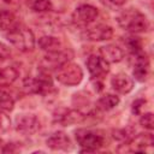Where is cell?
Segmentation results:
<instances>
[{
	"instance_id": "1",
	"label": "cell",
	"mask_w": 154,
	"mask_h": 154,
	"mask_svg": "<svg viewBox=\"0 0 154 154\" xmlns=\"http://www.w3.org/2000/svg\"><path fill=\"white\" fill-rule=\"evenodd\" d=\"M117 22L120 28L131 32V34H140L146 32L149 30V20L147 17L137 8L130 7L125 8L119 12L117 16Z\"/></svg>"
},
{
	"instance_id": "2",
	"label": "cell",
	"mask_w": 154,
	"mask_h": 154,
	"mask_svg": "<svg viewBox=\"0 0 154 154\" xmlns=\"http://www.w3.org/2000/svg\"><path fill=\"white\" fill-rule=\"evenodd\" d=\"M6 37L13 47H16L18 51L24 52V53L31 52L36 43L34 32L30 29L18 25V24L13 29L7 31Z\"/></svg>"
},
{
	"instance_id": "3",
	"label": "cell",
	"mask_w": 154,
	"mask_h": 154,
	"mask_svg": "<svg viewBox=\"0 0 154 154\" xmlns=\"http://www.w3.org/2000/svg\"><path fill=\"white\" fill-rule=\"evenodd\" d=\"M55 79L67 87L78 85L83 79V70L78 64L67 61L55 70Z\"/></svg>"
},
{
	"instance_id": "4",
	"label": "cell",
	"mask_w": 154,
	"mask_h": 154,
	"mask_svg": "<svg viewBox=\"0 0 154 154\" xmlns=\"http://www.w3.org/2000/svg\"><path fill=\"white\" fill-rule=\"evenodd\" d=\"M75 138L79 147H82L81 153L84 152H96L103 146L105 138L99 132L90 129H78L75 131Z\"/></svg>"
},
{
	"instance_id": "5",
	"label": "cell",
	"mask_w": 154,
	"mask_h": 154,
	"mask_svg": "<svg viewBox=\"0 0 154 154\" xmlns=\"http://www.w3.org/2000/svg\"><path fill=\"white\" fill-rule=\"evenodd\" d=\"M24 89L26 90V93L46 95L49 94V91L53 89V83L51 77L48 76V72L41 70L38 76L26 77L24 79Z\"/></svg>"
},
{
	"instance_id": "6",
	"label": "cell",
	"mask_w": 154,
	"mask_h": 154,
	"mask_svg": "<svg viewBox=\"0 0 154 154\" xmlns=\"http://www.w3.org/2000/svg\"><path fill=\"white\" fill-rule=\"evenodd\" d=\"M70 52L65 51V49H59L55 52H48L46 53V55L42 58L40 65H41V70L45 71H51V70H57L58 67H60L63 64L70 61Z\"/></svg>"
},
{
	"instance_id": "7",
	"label": "cell",
	"mask_w": 154,
	"mask_h": 154,
	"mask_svg": "<svg viewBox=\"0 0 154 154\" xmlns=\"http://www.w3.org/2000/svg\"><path fill=\"white\" fill-rule=\"evenodd\" d=\"M14 129L22 135H32L40 129V122L35 114L22 113L14 119Z\"/></svg>"
},
{
	"instance_id": "8",
	"label": "cell",
	"mask_w": 154,
	"mask_h": 154,
	"mask_svg": "<svg viewBox=\"0 0 154 154\" xmlns=\"http://www.w3.org/2000/svg\"><path fill=\"white\" fill-rule=\"evenodd\" d=\"M129 150L135 153H152L154 146V138L152 132H142L131 137L126 142Z\"/></svg>"
},
{
	"instance_id": "9",
	"label": "cell",
	"mask_w": 154,
	"mask_h": 154,
	"mask_svg": "<svg viewBox=\"0 0 154 154\" xmlns=\"http://www.w3.org/2000/svg\"><path fill=\"white\" fill-rule=\"evenodd\" d=\"M87 67L91 79H99V81H102V78L109 71V64L101 55H95V54L88 58Z\"/></svg>"
},
{
	"instance_id": "10",
	"label": "cell",
	"mask_w": 154,
	"mask_h": 154,
	"mask_svg": "<svg viewBox=\"0 0 154 154\" xmlns=\"http://www.w3.org/2000/svg\"><path fill=\"white\" fill-rule=\"evenodd\" d=\"M99 14V11L96 7L83 4L76 7V10L72 13V22L77 25H88L93 23Z\"/></svg>"
},
{
	"instance_id": "11",
	"label": "cell",
	"mask_w": 154,
	"mask_h": 154,
	"mask_svg": "<svg viewBox=\"0 0 154 154\" xmlns=\"http://www.w3.org/2000/svg\"><path fill=\"white\" fill-rule=\"evenodd\" d=\"M84 36L89 41H107L113 36V29L107 24H95L90 28H87L84 31Z\"/></svg>"
},
{
	"instance_id": "12",
	"label": "cell",
	"mask_w": 154,
	"mask_h": 154,
	"mask_svg": "<svg viewBox=\"0 0 154 154\" xmlns=\"http://www.w3.org/2000/svg\"><path fill=\"white\" fill-rule=\"evenodd\" d=\"M132 75L138 82H144L149 75V60L143 52L135 54V64Z\"/></svg>"
},
{
	"instance_id": "13",
	"label": "cell",
	"mask_w": 154,
	"mask_h": 154,
	"mask_svg": "<svg viewBox=\"0 0 154 154\" xmlns=\"http://www.w3.org/2000/svg\"><path fill=\"white\" fill-rule=\"evenodd\" d=\"M46 144L52 150H70L72 148L70 137L63 131H57L52 134L46 140Z\"/></svg>"
},
{
	"instance_id": "14",
	"label": "cell",
	"mask_w": 154,
	"mask_h": 154,
	"mask_svg": "<svg viewBox=\"0 0 154 154\" xmlns=\"http://www.w3.org/2000/svg\"><path fill=\"white\" fill-rule=\"evenodd\" d=\"M111 87L118 94H128L134 88V79L124 72H119L112 76Z\"/></svg>"
},
{
	"instance_id": "15",
	"label": "cell",
	"mask_w": 154,
	"mask_h": 154,
	"mask_svg": "<svg viewBox=\"0 0 154 154\" xmlns=\"http://www.w3.org/2000/svg\"><path fill=\"white\" fill-rule=\"evenodd\" d=\"M100 54L108 64L119 63L124 58V51L116 45H106L100 47Z\"/></svg>"
},
{
	"instance_id": "16",
	"label": "cell",
	"mask_w": 154,
	"mask_h": 154,
	"mask_svg": "<svg viewBox=\"0 0 154 154\" xmlns=\"http://www.w3.org/2000/svg\"><path fill=\"white\" fill-rule=\"evenodd\" d=\"M37 45L38 47L45 51L46 53L48 52H55V51H59L61 49L63 45H61V41L55 37V36H49V35H46V36H42L38 38L37 41Z\"/></svg>"
},
{
	"instance_id": "17",
	"label": "cell",
	"mask_w": 154,
	"mask_h": 154,
	"mask_svg": "<svg viewBox=\"0 0 154 154\" xmlns=\"http://www.w3.org/2000/svg\"><path fill=\"white\" fill-rule=\"evenodd\" d=\"M84 118H85V116L81 111H78V109H67L58 117V122L60 124H63L64 126H67V125H71V124L81 123Z\"/></svg>"
},
{
	"instance_id": "18",
	"label": "cell",
	"mask_w": 154,
	"mask_h": 154,
	"mask_svg": "<svg viewBox=\"0 0 154 154\" xmlns=\"http://www.w3.org/2000/svg\"><path fill=\"white\" fill-rule=\"evenodd\" d=\"M19 76V72L13 66L0 67V87L11 85Z\"/></svg>"
},
{
	"instance_id": "19",
	"label": "cell",
	"mask_w": 154,
	"mask_h": 154,
	"mask_svg": "<svg viewBox=\"0 0 154 154\" xmlns=\"http://www.w3.org/2000/svg\"><path fill=\"white\" fill-rule=\"evenodd\" d=\"M16 25H17V20L13 12L1 8L0 10V30L10 31Z\"/></svg>"
},
{
	"instance_id": "20",
	"label": "cell",
	"mask_w": 154,
	"mask_h": 154,
	"mask_svg": "<svg viewBox=\"0 0 154 154\" xmlns=\"http://www.w3.org/2000/svg\"><path fill=\"white\" fill-rule=\"evenodd\" d=\"M119 103V97L117 95L113 94H106L103 96H101L97 102H96V107L101 111H109L112 108H114L116 106H118Z\"/></svg>"
},
{
	"instance_id": "21",
	"label": "cell",
	"mask_w": 154,
	"mask_h": 154,
	"mask_svg": "<svg viewBox=\"0 0 154 154\" xmlns=\"http://www.w3.org/2000/svg\"><path fill=\"white\" fill-rule=\"evenodd\" d=\"M124 45L126 46L128 51H129L132 55H135V54L142 52V42H141V40H140L138 37H136V36H134V35H130V36L125 37Z\"/></svg>"
},
{
	"instance_id": "22",
	"label": "cell",
	"mask_w": 154,
	"mask_h": 154,
	"mask_svg": "<svg viewBox=\"0 0 154 154\" xmlns=\"http://www.w3.org/2000/svg\"><path fill=\"white\" fill-rule=\"evenodd\" d=\"M28 5L35 12H49L53 8L51 0H28Z\"/></svg>"
},
{
	"instance_id": "23",
	"label": "cell",
	"mask_w": 154,
	"mask_h": 154,
	"mask_svg": "<svg viewBox=\"0 0 154 154\" xmlns=\"http://www.w3.org/2000/svg\"><path fill=\"white\" fill-rule=\"evenodd\" d=\"M13 107H14L13 97L0 87V109L5 112H10L13 109Z\"/></svg>"
},
{
	"instance_id": "24",
	"label": "cell",
	"mask_w": 154,
	"mask_h": 154,
	"mask_svg": "<svg viewBox=\"0 0 154 154\" xmlns=\"http://www.w3.org/2000/svg\"><path fill=\"white\" fill-rule=\"evenodd\" d=\"M140 124L141 126H143L147 130H153L154 129V118H153V113L152 112H147V113H142L141 118H140Z\"/></svg>"
},
{
	"instance_id": "25",
	"label": "cell",
	"mask_w": 154,
	"mask_h": 154,
	"mask_svg": "<svg viewBox=\"0 0 154 154\" xmlns=\"http://www.w3.org/2000/svg\"><path fill=\"white\" fill-rule=\"evenodd\" d=\"M10 126H11V120L8 116L5 113V111L0 109V131L5 132L10 129Z\"/></svg>"
},
{
	"instance_id": "26",
	"label": "cell",
	"mask_w": 154,
	"mask_h": 154,
	"mask_svg": "<svg viewBox=\"0 0 154 154\" xmlns=\"http://www.w3.org/2000/svg\"><path fill=\"white\" fill-rule=\"evenodd\" d=\"M129 0H101V2L103 5H106L107 7H111V8H118V7H122L124 6Z\"/></svg>"
},
{
	"instance_id": "27",
	"label": "cell",
	"mask_w": 154,
	"mask_h": 154,
	"mask_svg": "<svg viewBox=\"0 0 154 154\" xmlns=\"http://www.w3.org/2000/svg\"><path fill=\"white\" fill-rule=\"evenodd\" d=\"M144 100H135L132 102V106H131V111L134 114H141L142 112V108L144 106Z\"/></svg>"
},
{
	"instance_id": "28",
	"label": "cell",
	"mask_w": 154,
	"mask_h": 154,
	"mask_svg": "<svg viewBox=\"0 0 154 154\" xmlns=\"http://www.w3.org/2000/svg\"><path fill=\"white\" fill-rule=\"evenodd\" d=\"M10 48L4 45L2 42H0V63H2L4 60H6L7 58H10Z\"/></svg>"
},
{
	"instance_id": "29",
	"label": "cell",
	"mask_w": 154,
	"mask_h": 154,
	"mask_svg": "<svg viewBox=\"0 0 154 154\" xmlns=\"http://www.w3.org/2000/svg\"><path fill=\"white\" fill-rule=\"evenodd\" d=\"M2 147H4V142H2V140L0 138V152L2 150Z\"/></svg>"
}]
</instances>
